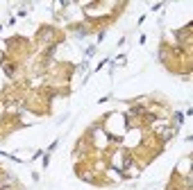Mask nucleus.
Segmentation results:
<instances>
[{
  "label": "nucleus",
  "instance_id": "obj_3",
  "mask_svg": "<svg viewBox=\"0 0 193 190\" xmlns=\"http://www.w3.org/2000/svg\"><path fill=\"white\" fill-rule=\"evenodd\" d=\"M50 36H52V30H46L43 34H41V36H39V39H50Z\"/></svg>",
  "mask_w": 193,
  "mask_h": 190
},
{
  "label": "nucleus",
  "instance_id": "obj_1",
  "mask_svg": "<svg viewBox=\"0 0 193 190\" xmlns=\"http://www.w3.org/2000/svg\"><path fill=\"white\" fill-rule=\"evenodd\" d=\"M161 136H164V140H168V138L173 136V129H164V131H161Z\"/></svg>",
  "mask_w": 193,
  "mask_h": 190
},
{
  "label": "nucleus",
  "instance_id": "obj_2",
  "mask_svg": "<svg viewBox=\"0 0 193 190\" xmlns=\"http://www.w3.org/2000/svg\"><path fill=\"white\" fill-rule=\"evenodd\" d=\"M87 34V27H77V32H75V36H84Z\"/></svg>",
  "mask_w": 193,
  "mask_h": 190
}]
</instances>
